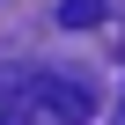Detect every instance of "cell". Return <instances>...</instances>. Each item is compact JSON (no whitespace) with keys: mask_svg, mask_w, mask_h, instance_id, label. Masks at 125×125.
Returning <instances> with one entry per match:
<instances>
[{"mask_svg":"<svg viewBox=\"0 0 125 125\" xmlns=\"http://www.w3.org/2000/svg\"><path fill=\"white\" fill-rule=\"evenodd\" d=\"M59 22H66V30H88V22H103V0H59Z\"/></svg>","mask_w":125,"mask_h":125,"instance_id":"cell-2","label":"cell"},{"mask_svg":"<svg viewBox=\"0 0 125 125\" xmlns=\"http://www.w3.org/2000/svg\"><path fill=\"white\" fill-rule=\"evenodd\" d=\"M118 125H125V103H118Z\"/></svg>","mask_w":125,"mask_h":125,"instance_id":"cell-3","label":"cell"},{"mask_svg":"<svg viewBox=\"0 0 125 125\" xmlns=\"http://www.w3.org/2000/svg\"><path fill=\"white\" fill-rule=\"evenodd\" d=\"M96 96L74 74H37V66H0V125H88Z\"/></svg>","mask_w":125,"mask_h":125,"instance_id":"cell-1","label":"cell"}]
</instances>
